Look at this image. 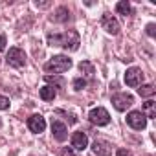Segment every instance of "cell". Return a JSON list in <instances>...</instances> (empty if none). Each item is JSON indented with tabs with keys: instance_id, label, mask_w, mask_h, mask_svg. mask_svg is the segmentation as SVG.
Segmentation results:
<instances>
[{
	"instance_id": "obj_9",
	"label": "cell",
	"mask_w": 156,
	"mask_h": 156,
	"mask_svg": "<svg viewBox=\"0 0 156 156\" xmlns=\"http://www.w3.org/2000/svg\"><path fill=\"white\" fill-rule=\"evenodd\" d=\"M28 129H30L31 132H35V134H41V132H44V129H46V119H44L41 114H33V116L28 118Z\"/></svg>"
},
{
	"instance_id": "obj_15",
	"label": "cell",
	"mask_w": 156,
	"mask_h": 156,
	"mask_svg": "<svg viewBox=\"0 0 156 156\" xmlns=\"http://www.w3.org/2000/svg\"><path fill=\"white\" fill-rule=\"evenodd\" d=\"M39 94H41V99H42V101H53V99H55V96H57V92H55V88H51L50 85H46V87H42Z\"/></svg>"
},
{
	"instance_id": "obj_25",
	"label": "cell",
	"mask_w": 156,
	"mask_h": 156,
	"mask_svg": "<svg viewBox=\"0 0 156 156\" xmlns=\"http://www.w3.org/2000/svg\"><path fill=\"white\" fill-rule=\"evenodd\" d=\"M6 44H8V42H6V37H4V35H0V51L6 48Z\"/></svg>"
},
{
	"instance_id": "obj_6",
	"label": "cell",
	"mask_w": 156,
	"mask_h": 156,
	"mask_svg": "<svg viewBox=\"0 0 156 156\" xmlns=\"http://www.w3.org/2000/svg\"><path fill=\"white\" fill-rule=\"evenodd\" d=\"M125 83H127V87H130V88L140 87V85L143 83V72H141V68H136V66L129 68V70L125 72Z\"/></svg>"
},
{
	"instance_id": "obj_21",
	"label": "cell",
	"mask_w": 156,
	"mask_h": 156,
	"mask_svg": "<svg viewBox=\"0 0 156 156\" xmlns=\"http://www.w3.org/2000/svg\"><path fill=\"white\" fill-rule=\"evenodd\" d=\"M61 156H77V152L72 147H62L61 149Z\"/></svg>"
},
{
	"instance_id": "obj_10",
	"label": "cell",
	"mask_w": 156,
	"mask_h": 156,
	"mask_svg": "<svg viewBox=\"0 0 156 156\" xmlns=\"http://www.w3.org/2000/svg\"><path fill=\"white\" fill-rule=\"evenodd\" d=\"M92 152L96 156H110L112 154V145L105 140H96L92 143Z\"/></svg>"
},
{
	"instance_id": "obj_5",
	"label": "cell",
	"mask_w": 156,
	"mask_h": 156,
	"mask_svg": "<svg viewBox=\"0 0 156 156\" xmlns=\"http://www.w3.org/2000/svg\"><path fill=\"white\" fill-rule=\"evenodd\" d=\"M88 118H90V121H92L94 125H98V127H105V125L110 123V114H108V110L103 108V107L92 108L90 114H88Z\"/></svg>"
},
{
	"instance_id": "obj_13",
	"label": "cell",
	"mask_w": 156,
	"mask_h": 156,
	"mask_svg": "<svg viewBox=\"0 0 156 156\" xmlns=\"http://www.w3.org/2000/svg\"><path fill=\"white\" fill-rule=\"evenodd\" d=\"M147 119H152V118H156V103L154 101H147V103H143V110H140Z\"/></svg>"
},
{
	"instance_id": "obj_4",
	"label": "cell",
	"mask_w": 156,
	"mask_h": 156,
	"mask_svg": "<svg viewBox=\"0 0 156 156\" xmlns=\"http://www.w3.org/2000/svg\"><path fill=\"white\" fill-rule=\"evenodd\" d=\"M112 105L116 110L119 112H125L127 108H130L134 105V98L130 94H125V92H119V94H114L112 96Z\"/></svg>"
},
{
	"instance_id": "obj_22",
	"label": "cell",
	"mask_w": 156,
	"mask_h": 156,
	"mask_svg": "<svg viewBox=\"0 0 156 156\" xmlns=\"http://www.w3.org/2000/svg\"><path fill=\"white\" fill-rule=\"evenodd\" d=\"M8 108H9V99L0 96V110H8Z\"/></svg>"
},
{
	"instance_id": "obj_16",
	"label": "cell",
	"mask_w": 156,
	"mask_h": 156,
	"mask_svg": "<svg viewBox=\"0 0 156 156\" xmlns=\"http://www.w3.org/2000/svg\"><path fill=\"white\" fill-rule=\"evenodd\" d=\"M79 72L85 77H94V66H92V62H88V61L79 62Z\"/></svg>"
},
{
	"instance_id": "obj_24",
	"label": "cell",
	"mask_w": 156,
	"mask_h": 156,
	"mask_svg": "<svg viewBox=\"0 0 156 156\" xmlns=\"http://www.w3.org/2000/svg\"><path fill=\"white\" fill-rule=\"evenodd\" d=\"M116 156H132V152H130V151H127V149H118Z\"/></svg>"
},
{
	"instance_id": "obj_12",
	"label": "cell",
	"mask_w": 156,
	"mask_h": 156,
	"mask_svg": "<svg viewBox=\"0 0 156 156\" xmlns=\"http://www.w3.org/2000/svg\"><path fill=\"white\" fill-rule=\"evenodd\" d=\"M51 132H53V138H55L57 141H64V140L68 138V129H66V125H64L62 121H59V119L51 121Z\"/></svg>"
},
{
	"instance_id": "obj_7",
	"label": "cell",
	"mask_w": 156,
	"mask_h": 156,
	"mask_svg": "<svg viewBox=\"0 0 156 156\" xmlns=\"http://www.w3.org/2000/svg\"><path fill=\"white\" fill-rule=\"evenodd\" d=\"M127 123L134 129V130H143L147 127V118L140 112V110H132L127 114Z\"/></svg>"
},
{
	"instance_id": "obj_2",
	"label": "cell",
	"mask_w": 156,
	"mask_h": 156,
	"mask_svg": "<svg viewBox=\"0 0 156 156\" xmlns=\"http://www.w3.org/2000/svg\"><path fill=\"white\" fill-rule=\"evenodd\" d=\"M70 68H72V59H68L66 55H55L44 64V70L48 72V75H51V73L59 75V73H62Z\"/></svg>"
},
{
	"instance_id": "obj_3",
	"label": "cell",
	"mask_w": 156,
	"mask_h": 156,
	"mask_svg": "<svg viewBox=\"0 0 156 156\" xmlns=\"http://www.w3.org/2000/svg\"><path fill=\"white\" fill-rule=\"evenodd\" d=\"M6 62L13 68H22L26 64V53L20 48H9V51L6 55Z\"/></svg>"
},
{
	"instance_id": "obj_1",
	"label": "cell",
	"mask_w": 156,
	"mask_h": 156,
	"mask_svg": "<svg viewBox=\"0 0 156 156\" xmlns=\"http://www.w3.org/2000/svg\"><path fill=\"white\" fill-rule=\"evenodd\" d=\"M79 33L75 30H68L66 33H61V35H48V44L50 46H59V48H64V50H70V51H75L79 48Z\"/></svg>"
},
{
	"instance_id": "obj_19",
	"label": "cell",
	"mask_w": 156,
	"mask_h": 156,
	"mask_svg": "<svg viewBox=\"0 0 156 156\" xmlns=\"http://www.w3.org/2000/svg\"><path fill=\"white\" fill-rule=\"evenodd\" d=\"M116 11H118L119 15L127 17V15H130V4L127 2V0H121V2L116 4Z\"/></svg>"
},
{
	"instance_id": "obj_14",
	"label": "cell",
	"mask_w": 156,
	"mask_h": 156,
	"mask_svg": "<svg viewBox=\"0 0 156 156\" xmlns=\"http://www.w3.org/2000/svg\"><path fill=\"white\" fill-rule=\"evenodd\" d=\"M44 79H46V83H48L51 88H53V87H55V88H64V85H66V81L62 79L61 75H46Z\"/></svg>"
},
{
	"instance_id": "obj_17",
	"label": "cell",
	"mask_w": 156,
	"mask_h": 156,
	"mask_svg": "<svg viewBox=\"0 0 156 156\" xmlns=\"http://www.w3.org/2000/svg\"><path fill=\"white\" fill-rule=\"evenodd\" d=\"M154 92H156L154 85H140V88H138V94L141 98H151V96H154Z\"/></svg>"
},
{
	"instance_id": "obj_26",
	"label": "cell",
	"mask_w": 156,
	"mask_h": 156,
	"mask_svg": "<svg viewBox=\"0 0 156 156\" xmlns=\"http://www.w3.org/2000/svg\"><path fill=\"white\" fill-rule=\"evenodd\" d=\"M0 127H2V121H0Z\"/></svg>"
},
{
	"instance_id": "obj_11",
	"label": "cell",
	"mask_w": 156,
	"mask_h": 156,
	"mask_svg": "<svg viewBox=\"0 0 156 156\" xmlns=\"http://www.w3.org/2000/svg\"><path fill=\"white\" fill-rule=\"evenodd\" d=\"M72 147L73 151H85L88 147V136L85 132H73L72 134Z\"/></svg>"
},
{
	"instance_id": "obj_8",
	"label": "cell",
	"mask_w": 156,
	"mask_h": 156,
	"mask_svg": "<svg viewBox=\"0 0 156 156\" xmlns=\"http://www.w3.org/2000/svg\"><path fill=\"white\" fill-rule=\"evenodd\" d=\"M101 24H103V30L107 31V33H110V35H118L119 33V22H118V19L116 17H112L110 13H105L103 15V19H101Z\"/></svg>"
},
{
	"instance_id": "obj_23",
	"label": "cell",
	"mask_w": 156,
	"mask_h": 156,
	"mask_svg": "<svg viewBox=\"0 0 156 156\" xmlns=\"http://www.w3.org/2000/svg\"><path fill=\"white\" fill-rule=\"evenodd\" d=\"M147 35H149V37H154V35H156V26H154L152 22L147 24Z\"/></svg>"
},
{
	"instance_id": "obj_18",
	"label": "cell",
	"mask_w": 156,
	"mask_h": 156,
	"mask_svg": "<svg viewBox=\"0 0 156 156\" xmlns=\"http://www.w3.org/2000/svg\"><path fill=\"white\" fill-rule=\"evenodd\" d=\"M68 17H70L68 8H59V9L55 11V15H53V20H55V22H64V20H68Z\"/></svg>"
},
{
	"instance_id": "obj_20",
	"label": "cell",
	"mask_w": 156,
	"mask_h": 156,
	"mask_svg": "<svg viewBox=\"0 0 156 156\" xmlns=\"http://www.w3.org/2000/svg\"><path fill=\"white\" fill-rule=\"evenodd\" d=\"M72 87H73V90H77V92H79V90H83V88L87 87V81L83 79V77H75V79H73V83H72Z\"/></svg>"
}]
</instances>
